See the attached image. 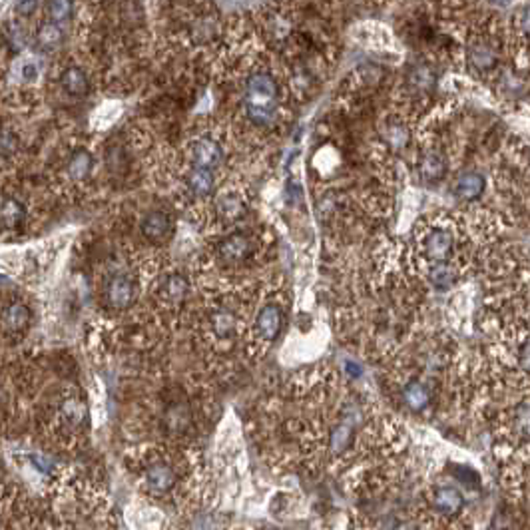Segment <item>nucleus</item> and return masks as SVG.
Masks as SVG:
<instances>
[{"label":"nucleus","mask_w":530,"mask_h":530,"mask_svg":"<svg viewBox=\"0 0 530 530\" xmlns=\"http://www.w3.org/2000/svg\"><path fill=\"white\" fill-rule=\"evenodd\" d=\"M519 365L530 373V339L524 341L519 347Z\"/></svg>","instance_id":"31"},{"label":"nucleus","mask_w":530,"mask_h":530,"mask_svg":"<svg viewBox=\"0 0 530 530\" xmlns=\"http://www.w3.org/2000/svg\"><path fill=\"white\" fill-rule=\"evenodd\" d=\"M347 367H349V373H351V375H355V377H359V375H361V369H359V367H357V365H355V367H353V363H347Z\"/></svg>","instance_id":"33"},{"label":"nucleus","mask_w":530,"mask_h":530,"mask_svg":"<svg viewBox=\"0 0 530 530\" xmlns=\"http://www.w3.org/2000/svg\"><path fill=\"white\" fill-rule=\"evenodd\" d=\"M482 190H484V178L477 171L462 174L455 184V196L462 201L477 200V198H480Z\"/></svg>","instance_id":"19"},{"label":"nucleus","mask_w":530,"mask_h":530,"mask_svg":"<svg viewBox=\"0 0 530 530\" xmlns=\"http://www.w3.org/2000/svg\"><path fill=\"white\" fill-rule=\"evenodd\" d=\"M24 218H26V210L16 198L0 200V226L14 230L24 221Z\"/></svg>","instance_id":"22"},{"label":"nucleus","mask_w":530,"mask_h":530,"mask_svg":"<svg viewBox=\"0 0 530 530\" xmlns=\"http://www.w3.org/2000/svg\"><path fill=\"white\" fill-rule=\"evenodd\" d=\"M383 136H385L387 144L393 146L395 150L405 148V146L409 144V138H410L409 130H407L403 124H387V128H385V132H383Z\"/></svg>","instance_id":"27"},{"label":"nucleus","mask_w":530,"mask_h":530,"mask_svg":"<svg viewBox=\"0 0 530 530\" xmlns=\"http://www.w3.org/2000/svg\"><path fill=\"white\" fill-rule=\"evenodd\" d=\"M190 293V281L181 273H168L158 280L154 287V295L166 307H178Z\"/></svg>","instance_id":"2"},{"label":"nucleus","mask_w":530,"mask_h":530,"mask_svg":"<svg viewBox=\"0 0 530 530\" xmlns=\"http://www.w3.org/2000/svg\"><path fill=\"white\" fill-rule=\"evenodd\" d=\"M60 419L72 427V429H78L84 425L86 420V407L78 397H66L64 403L60 405Z\"/></svg>","instance_id":"24"},{"label":"nucleus","mask_w":530,"mask_h":530,"mask_svg":"<svg viewBox=\"0 0 530 530\" xmlns=\"http://www.w3.org/2000/svg\"><path fill=\"white\" fill-rule=\"evenodd\" d=\"M208 327H210V333L216 337V339H231L235 333H238V327H240V319L238 315L226 307V305H220L216 309L211 311L210 317H208Z\"/></svg>","instance_id":"9"},{"label":"nucleus","mask_w":530,"mask_h":530,"mask_svg":"<svg viewBox=\"0 0 530 530\" xmlns=\"http://www.w3.org/2000/svg\"><path fill=\"white\" fill-rule=\"evenodd\" d=\"M36 41L41 44L42 48H56L62 42V31L58 24L54 22H46L42 24L38 32H36Z\"/></svg>","instance_id":"26"},{"label":"nucleus","mask_w":530,"mask_h":530,"mask_svg":"<svg viewBox=\"0 0 530 530\" xmlns=\"http://www.w3.org/2000/svg\"><path fill=\"white\" fill-rule=\"evenodd\" d=\"M467 54H469L470 66H475L479 72L492 70L497 66V62H499L494 46L484 38H477V41L470 42Z\"/></svg>","instance_id":"11"},{"label":"nucleus","mask_w":530,"mask_h":530,"mask_svg":"<svg viewBox=\"0 0 530 530\" xmlns=\"http://www.w3.org/2000/svg\"><path fill=\"white\" fill-rule=\"evenodd\" d=\"M353 429H355V413L349 410L343 415L339 425H335L329 433V447L333 452H343L353 440Z\"/></svg>","instance_id":"16"},{"label":"nucleus","mask_w":530,"mask_h":530,"mask_svg":"<svg viewBox=\"0 0 530 530\" xmlns=\"http://www.w3.org/2000/svg\"><path fill=\"white\" fill-rule=\"evenodd\" d=\"M403 401L410 410H425L430 403L429 387L419 379H410L403 387Z\"/></svg>","instance_id":"18"},{"label":"nucleus","mask_w":530,"mask_h":530,"mask_svg":"<svg viewBox=\"0 0 530 530\" xmlns=\"http://www.w3.org/2000/svg\"><path fill=\"white\" fill-rule=\"evenodd\" d=\"M216 211H218V218L223 223H235V221H240L248 213V206H245V201L241 200L238 194L226 191L216 201Z\"/></svg>","instance_id":"12"},{"label":"nucleus","mask_w":530,"mask_h":530,"mask_svg":"<svg viewBox=\"0 0 530 530\" xmlns=\"http://www.w3.org/2000/svg\"><path fill=\"white\" fill-rule=\"evenodd\" d=\"M419 170L420 176H423L425 180L439 181L442 180L445 174H447V160H445V156L439 154V152H427V154L420 158Z\"/></svg>","instance_id":"21"},{"label":"nucleus","mask_w":530,"mask_h":530,"mask_svg":"<svg viewBox=\"0 0 530 530\" xmlns=\"http://www.w3.org/2000/svg\"><path fill=\"white\" fill-rule=\"evenodd\" d=\"M280 102V86L267 72H255L245 82L243 108L253 126L270 128L275 124Z\"/></svg>","instance_id":"1"},{"label":"nucleus","mask_w":530,"mask_h":530,"mask_svg":"<svg viewBox=\"0 0 530 530\" xmlns=\"http://www.w3.org/2000/svg\"><path fill=\"white\" fill-rule=\"evenodd\" d=\"M409 82L415 84L419 90H429L430 86L435 84V74L430 70L429 66H415L413 70L409 72Z\"/></svg>","instance_id":"28"},{"label":"nucleus","mask_w":530,"mask_h":530,"mask_svg":"<svg viewBox=\"0 0 530 530\" xmlns=\"http://www.w3.org/2000/svg\"><path fill=\"white\" fill-rule=\"evenodd\" d=\"M516 28L522 34L530 36V4H524L519 11V14H516Z\"/></svg>","instance_id":"30"},{"label":"nucleus","mask_w":530,"mask_h":530,"mask_svg":"<svg viewBox=\"0 0 530 530\" xmlns=\"http://www.w3.org/2000/svg\"><path fill=\"white\" fill-rule=\"evenodd\" d=\"M92 166H94V160H92L90 152L78 150L72 154L70 160L66 164V174L72 181H82L92 174Z\"/></svg>","instance_id":"23"},{"label":"nucleus","mask_w":530,"mask_h":530,"mask_svg":"<svg viewBox=\"0 0 530 530\" xmlns=\"http://www.w3.org/2000/svg\"><path fill=\"white\" fill-rule=\"evenodd\" d=\"M452 243H455V240H452L450 230L437 226L425 233L420 248H423V255L433 263H447L450 253H452Z\"/></svg>","instance_id":"5"},{"label":"nucleus","mask_w":530,"mask_h":530,"mask_svg":"<svg viewBox=\"0 0 530 530\" xmlns=\"http://www.w3.org/2000/svg\"><path fill=\"white\" fill-rule=\"evenodd\" d=\"M283 327V309L280 303H265L255 317V335L263 343H273Z\"/></svg>","instance_id":"8"},{"label":"nucleus","mask_w":530,"mask_h":530,"mask_svg":"<svg viewBox=\"0 0 530 530\" xmlns=\"http://www.w3.org/2000/svg\"><path fill=\"white\" fill-rule=\"evenodd\" d=\"M142 480L154 494H166L176 484V470L168 460L154 459L144 467Z\"/></svg>","instance_id":"4"},{"label":"nucleus","mask_w":530,"mask_h":530,"mask_svg":"<svg viewBox=\"0 0 530 530\" xmlns=\"http://www.w3.org/2000/svg\"><path fill=\"white\" fill-rule=\"evenodd\" d=\"M253 250H255V245H253L251 235L243 233V231H238V233L228 235L218 245V258L226 265H240L243 261L250 260L253 255Z\"/></svg>","instance_id":"3"},{"label":"nucleus","mask_w":530,"mask_h":530,"mask_svg":"<svg viewBox=\"0 0 530 530\" xmlns=\"http://www.w3.org/2000/svg\"><path fill=\"white\" fill-rule=\"evenodd\" d=\"M457 280V273L450 267L449 263H435L429 270V281L439 287V290H447Z\"/></svg>","instance_id":"25"},{"label":"nucleus","mask_w":530,"mask_h":530,"mask_svg":"<svg viewBox=\"0 0 530 530\" xmlns=\"http://www.w3.org/2000/svg\"><path fill=\"white\" fill-rule=\"evenodd\" d=\"M72 9H74V4L72 2H51L48 4V12H51V18L56 22L62 21H68L72 14Z\"/></svg>","instance_id":"29"},{"label":"nucleus","mask_w":530,"mask_h":530,"mask_svg":"<svg viewBox=\"0 0 530 530\" xmlns=\"http://www.w3.org/2000/svg\"><path fill=\"white\" fill-rule=\"evenodd\" d=\"M223 160V150L216 140L211 138H198L190 146V161L194 168L200 170H216Z\"/></svg>","instance_id":"7"},{"label":"nucleus","mask_w":530,"mask_h":530,"mask_svg":"<svg viewBox=\"0 0 530 530\" xmlns=\"http://www.w3.org/2000/svg\"><path fill=\"white\" fill-rule=\"evenodd\" d=\"M24 76H26V78H31V76H36V68H34V64H28V66L24 68Z\"/></svg>","instance_id":"32"},{"label":"nucleus","mask_w":530,"mask_h":530,"mask_svg":"<svg viewBox=\"0 0 530 530\" xmlns=\"http://www.w3.org/2000/svg\"><path fill=\"white\" fill-rule=\"evenodd\" d=\"M60 82L64 92L74 96V98H84L90 92L88 76H86V72L82 70L80 66H68V68H64Z\"/></svg>","instance_id":"14"},{"label":"nucleus","mask_w":530,"mask_h":530,"mask_svg":"<svg viewBox=\"0 0 530 530\" xmlns=\"http://www.w3.org/2000/svg\"><path fill=\"white\" fill-rule=\"evenodd\" d=\"M136 295H138V287H136V281L132 280L130 275H114L108 285H106V291H104V297L108 301L112 309H128L132 303L136 301Z\"/></svg>","instance_id":"6"},{"label":"nucleus","mask_w":530,"mask_h":530,"mask_svg":"<svg viewBox=\"0 0 530 530\" xmlns=\"http://www.w3.org/2000/svg\"><path fill=\"white\" fill-rule=\"evenodd\" d=\"M186 184H188V190L198 196V198H208L213 194V188H216V178L210 170H200V168H191L188 174H186Z\"/></svg>","instance_id":"20"},{"label":"nucleus","mask_w":530,"mask_h":530,"mask_svg":"<svg viewBox=\"0 0 530 530\" xmlns=\"http://www.w3.org/2000/svg\"><path fill=\"white\" fill-rule=\"evenodd\" d=\"M433 507L442 514L455 516L465 507V499L455 487H439L435 490V497H433Z\"/></svg>","instance_id":"15"},{"label":"nucleus","mask_w":530,"mask_h":530,"mask_svg":"<svg viewBox=\"0 0 530 530\" xmlns=\"http://www.w3.org/2000/svg\"><path fill=\"white\" fill-rule=\"evenodd\" d=\"M164 425L170 433H186L191 425L190 407L184 401H176L164 413Z\"/></svg>","instance_id":"17"},{"label":"nucleus","mask_w":530,"mask_h":530,"mask_svg":"<svg viewBox=\"0 0 530 530\" xmlns=\"http://www.w3.org/2000/svg\"><path fill=\"white\" fill-rule=\"evenodd\" d=\"M28 323H31V309L21 301H12L0 311V325L6 333H22L28 327Z\"/></svg>","instance_id":"10"},{"label":"nucleus","mask_w":530,"mask_h":530,"mask_svg":"<svg viewBox=\"0 0 530 530\" xmlns=\"http://www.w3.org/2000/svg\"><path fill=\"white\" fill-rule=\"evenodd\" d=\"M142 233L148 241H164L171 231V221L164 211H150L142 220Z\"/></svg>","instance_id":"13"}]
</instances>
